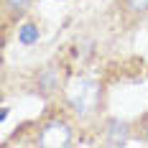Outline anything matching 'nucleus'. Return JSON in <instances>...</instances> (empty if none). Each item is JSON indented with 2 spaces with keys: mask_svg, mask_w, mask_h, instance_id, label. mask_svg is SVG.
<instances>
[{
  "mask_svg": "<svg viewBox=\"0 0 148 148\" xmlns=\"http://www.w3.org/2000/svg\"><path fill=\"white\" fill-rule=\"evenodd\" d=\"M64 97H66V102L72 105V110L77 112V115L87 118V115H92V112L100 107L102 89H100V84H97V82L79 77V79H72V82L66 84Z\"/></svg>",
  "mask_w": 148,
  "mask_h": 148,
  "instance_id": "obj_1",
  "label": "nucleus"
},
{
  "mask_svg": "<svg viewBox=\"0 0 148 148\" xmlns=\"http://www.w3.org/2000/svg\"><path fill=\"white\" fill-rule=\"evenodd\" d=\"M69 143H72V128L64 120L49 123L38 135V146L44 148H61V146H69Z\"/></svg>",
  "mask_w": 148,
  "mask_h": 148,
  "instance_id": "obj_2",
  "label": "nucleus"
},
{
  "mask_svg": "<svg viewBox=\"0 0 148 148\" xmlns=\"http://www.w3.org/2000/svg\"><path fill=\"white\" fill-rule=\"evenodd\" d=\"M105 138H107L110 146H123V143L128 140V123H125V120H118V118L107 120Z\"/></svg>",
  "mask_w": 148,
  "mask_h": 148,
  "instance_id": "obj_3",
  "label": "nucleus"
},
{
  "mask_svg": "<svg viewBox=\"0 0 148 148\" xmlns=\"http://www.w3.org/2000/svg\"><path fill=\"white\" fill-rule=\"evenodd\" d=\"M38 89L44 95H51L54 89H59V72L54 66H49V69H44L38 74Z\"/></svg>",
  "mask_w": 148,
  "mask_h": 148,
  "instance_id": "obj_4",
  "label": "nucleus"
},
{
  "mask_svg": "<svg viewBox=\"0 0 148 148\" xmlns=\"http://www.w3.org/2000/svg\"><path fill=\"white\" fill-rule=\"evenodd\" d=\"M18 41L23 46H33L38 41V26H33V23H23L21 28H18Z\"/></svg>",
  "mask_w": 148,
  "mask_h": 148,
  "instance_id": "obj_5",
  "label": "nucleus"
},
{
  "mask_svg": "<svg viewBox=\"0 0 148 148\" xmlns=\"http://www.w3.org/2000/svg\"><path fill=\"white\" fill-rule=\"evenodd\" d=\"M125 8L130 13H146L148 10V0H125Z\"/></svg>",
  "mask_w": 148,
  "mask_h": 148,
  "instance_id": "obj_6",
  "label": "nucleus"
},
{
  "mask_svg": "<svg viewBox=\"0 0 148 148\" xmlns=\"http://www.w3.org/2000/svg\"><path fill=\"white\" fill-rule=\"evenodd\" d=\"M31 0H5V8H10L15 13H21V10H26V5H28Z\"/></svg>",
  "mask_w": 148,
  "mask_h": 148,
  "instance_id": "obj_7",
  "label": "nucleus"
},
{
  "mask_svg": "<svg viewBox=\"0 0 148 148\" xmlns=\"http://www.w3.org/2000/svg\"><path fill=\"white\" fill-rule=\"evenodd\" d=\"M143 135H146V140H148V120H146V125H143Z\"/></svg>",
  "mask_w": 148,
  "mask_h": 148,
  "instance_id": "obj_8",
  "label": "nucleus"
}]
</instances>
